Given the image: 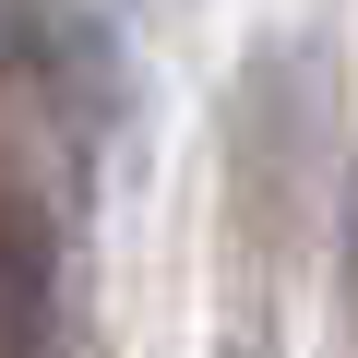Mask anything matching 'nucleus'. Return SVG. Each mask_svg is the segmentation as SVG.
I'll use <instances>...</instances> for the list:
<instances>
[{
    "instance_id": "nucleus-1",
    "label": "nucleus",
    "mask_w": 358,
    "mask_h": 358,
    "mask_svg": "<svg viewBox=\"0 0 358 358\" xmlns=\"http://www.w3.org/2000/svg\"><path fill=\"white\" fill-rule=\"evenodd\" d=\"M60 334V263H48V215L24 192H0V358H48Z\"/></svg>"
}]
</instances>
